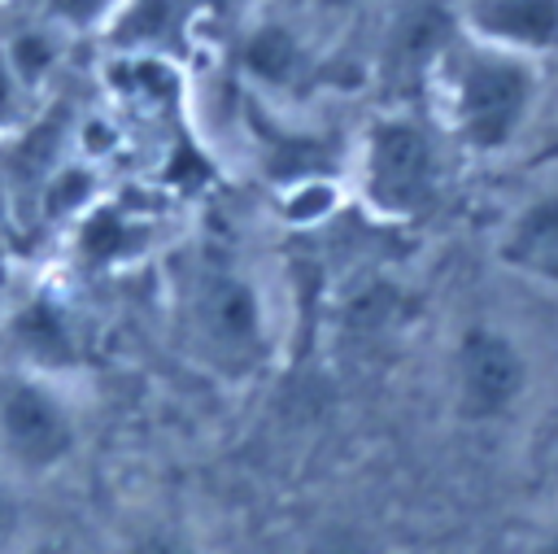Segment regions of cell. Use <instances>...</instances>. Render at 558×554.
Returning a JSON list of instances; mask_svg holds the SVG:
<instances>
[{
  "instance_id": "obj_5",
  "label": "cell",
  "mask_w": 558,
  "mask_h": 554,
  "mask_svg": "<svg viewBox=\"0 0 558 554\" xmlns=\"http://www.w3.org/2000/svg\"><path fill=\"white\" fill-rule=\"evenodd\" d=\"M532 393V358L514 332L475 318L449 349V401L466 427H493L519 414Z\"/></svg>"
},
{
  "instance_id": "obj_9",
  "label": "cell",
  "mask_w": 558,
  "mask_h": 554,
  "mask_svg": "<svg viewBox=\"0 0 558 554\" xmlns=\"http://www.w3.org/2000/svg\"><path fill=\"white\" fill-rule=\"evenodd\" d=\"M201 0H122V9L109 17L105 39L122 57H144V61H166L183 52L192 22H196Z\"/></svg>"
},
{
  "instance_id": "obj_17",
  "label": "cell",
  "mask_w": 558,
  "mask_h": 554,
  "mask_svg": "<svg viewBox=\"0 0 558 554\" xmlns=\"http://www.w3.org/2000/svg\"><path fill=\"white\" fill-rule=\"evenodd\" d=\"M523 554H558V510L527 537V545H523Z\"/></svg>"
},
{
  "instance_id": "obj_10",
  "label": "cell",
  "mask_w": 558,
  "mask_h": 554,
  "mask_svg": "<svg viewBox=\"0 0 558 554\" xmlns=\"http://www.w3.org/2000/svg\"><path fill=\"white\" fill-rule=\"evenodd\" d=\"M153 240V227L144 214L122 209L118 201H96L78 222H74V257L87 270H109L144 253Z\"/></svg>"
},
{
  "instance_id": "obj_13",
  "label": "cell",
  "mask_w": 558,
  "mask_h": 554,
  "mask_svg": "<svg viewBox=\"0 0 558 554\" xmlns=\"http://www.w3.org/2000/svg\"><path fill=\"white\" fill-rule=\"evenodd\" d=\"M113 554H214L209 537L170 510H140L118 523Z\"/></svg>"
},
{
  "instance_id": "obj_12",
  "label": "cell",
  "mask_w": 558,
  "mask_h": 554,
  "mask_svg": "<svg viewBox=\"0 0 558 554\" xmlns=\"http://www.w3.org/2000/svg\"><path fill=\"white\" fill-rule=\"evenodd\" d=\"M240 70L266 87V92H296L301 74H305V48L301 39L292 35V26L283 22H266L257 26L244 48H240Z\"/></svg>"
},
{
  "instance_id": "obj_14",
  "label": "cell",
  "mask_w": 558,
  "mask_h": 554,
  "mask_svg": "<svg viewBox=\"0 0 558 554\" xmlns=\"http://www.w3.org/2000/svg\"><path fill=\"white\" fill-rule=\"evenodd\" d=\"M39 528L31 519V502L22 493V484L0 475V554H26L35 545Z\"/></svg>"
},
{
  "instance_id": "obj_7",
  "label": "cell",
  "mask_w": 558,
  "mask_h": 554,
  "mask_svg": "<svg viewBox=\"0 0 558 554\" xmlns=\"http://www.w3.org/2000/svg\"><path fill=\"white\" fill-rule=\"evenodd\" d=\"M458 31L475 44L545 65L558 57V0H462Z\"/></svg>"
},
{
  "instance_id": "obj_6",
  "label": "cell",
  "mask_w": 558,
  "mask_h": 554,
  "mask_svg": "<svg viewBox=\"0 0 558 554\" xmlns=\"http://www.w3.org/2000/svg\"><path fill=\"white\" fill-rule=\"evenodd\" d=\"M0 362L70 380L83 362V336L70 301L57 288H35L0 318Z\"/></svg>"
},
{
  "instance_id": "obj_19",
  "label": "cell",
  "mask_w": 558,
  "mask_h": 554,
  "mask_svg": "<svg viewBox=\"0 0 558 554\" xmlns=\"http://www.w3.org/2000/svg\"><path fill=\"white\" fill-rule=\"evenodd\" d=\"M26 554H65V550H61L57 541H48V537H35V545H31Z\"/></svg>"
},
{
  "instance_id": "obj_16",
  "label": "cell",
  "mask_w": 558,
  "mask_h": 554,
  "mask_svg": "<svg viewBox=\"0 0 558 554\" xmlns=\"http://www.w3.org/2000/svg\"><path fill=\"white\" fill-rule=\"evenodd\" d=\"M118 9L122 0H44L39 13L70 35H83V31H105Z\"/></svg>"
},
{
  "instance_id": "obj_18",
  "label": "cell",
  "mask_w": 558,
  "mask_h": 554,
  "mask_svg": "<svg viewBox=\"0 0 558 554\" xmlns=\"http://www.w3.org/2000/svg\"><path fill=\"white\" fill-rule=\"evenodd\" d=\"M545 480H549V497H554V510H558V441L549 449V467H545Z\"/></svg>"
},
{
  "instance_id": "obj_8",
  "label": "cell",
  "mask_w": 558,
  "mask_h": 554,
  "mask_svg": "<svg viewBox=\"0 0 558 554\" xmlns=\"http://www.w3.org/2000/svg\"><path fill=\"white\" fill-rule=\"evenodd\" d=\"M493 257L510 275L558 292V183L536 188L510 209L493 240Z\"/></svg>"
},
{
  "instance_id": "obj_2",
  "label": "cell",
  "mask_w": 558,
  "mask_h": 554,
  "mask_svg": "<svg viewBox=\"0 0 558 554\" xmlns=\"http://www.w3.org/2000/svg\"><path fill=\"white\" fill-rule=\"evenodd\" d=\"M174 332L222 380H253L270 362V310L257 279L222 249H201L174 279Z\"/></svg>"
},
{
  "instance_id": "obj_4",
  "label": "cell",
  "mask_w": 558,
  "mask_h": 554,
  "mask_svg": "<svg viewBox=\"0 0 558 554\" xmlns=\"http://www.w3.org/2000/svg\"><path fill=\"white\" fill-rule=\"evenodd\" d=\"M83 445V414L70 380L0 362V475L35 484L74 462Z\"/></svg>"
},
{
  "instance_id": "obj_11",
  "label": "cell",
  "mask_w": 558,
  "mask_h": 554,
  "mask_svg": "<svg viewBox=\"0 0 558 554\" xmlns=\"http://www.w3.org/2000/svg\"><path fill=\"white\" fill-rule=\"evenodd\" d=\"M65 48H70V31H61L57 22H48L44 13L39 17H26L9 31H0V57L9 65V74L17 79V87L35 100L44 96V87L57 79L61 61H65Z\"/></svg>"
},
{
  "instance_id": "obj_1",
  "label": "cell",
  "mask_w": 558,
  "mask_h": 554,
  "mask_svg": "<svg viewBox=\"0 0 558 554\" xmlns=\"http://www.w3.org/2000/svg\"><path fill=\"white\" fill-rule=\"evenodd\" d=\"M432 92L436 127L445 131V140L458 153L488 161L510 153L536 122L545 96V65L453 31V39L432 61Z\"/></svg>"
},
{
  "instance_id": "obj_3",
  "label": "cell",
  "mask_w": 558,
  "mask_h": 554,
  "mask_svg": "<svg viewBox=\"0 0 558 554\" xmlns=\"http://www.w3.org/2000/svg\"><path fill=\"white\" fill-rule=\"evenodd\" d=\"M445 131L414 109H384L362 127L353 174L357 201L384 222H423L449 188Z\"/></svg>"
},
{
  "instance_id": "obj_15",
  "label": "cell",
  "mask_w": 558,
  "mask_h": 554,
  "mask_svg": "<svg viewBox=\"0 0 558 554\" xmlns=\"http://www.w3.org/2000/svg\"><path fill=\"white\" fill-rule=\"evenodd\" d=\"M301 554H384V541L362 523H323L305 537Z\"/></svg>"
},
{
  "instance_id": "obj_20",
  "label": "cell",
  "mask_w": 558,
  "mask_h": 554,
  "mask_svg": "<svg viewBox=\"0 0 558 554\" xmlns=\"http://www.w3.org/2000/svg\"><path fill=\"white\" fill-rule=\"evenodd\" d=\"M0 9H4V0H0Z\"/></svg>"
}]
</instances>
